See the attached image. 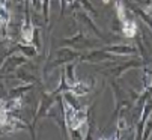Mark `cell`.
Instances as JSON below:
<instances>
[{"label": "cell", "mask_w": 152, "mask_h": 140, "mask_svg": "<svg viewBox=\"0 0 152 140\" xmlns=\"http://www.w3.org/2000/svg\"><path fill=\"white\" fill-rule=\"evenodd\" d=\"M122 32H123V35H127V36H134L136 35V23L134 21H125V24L122 27Z\"/></svg>", "instance_id": "1"}]
</instances>
